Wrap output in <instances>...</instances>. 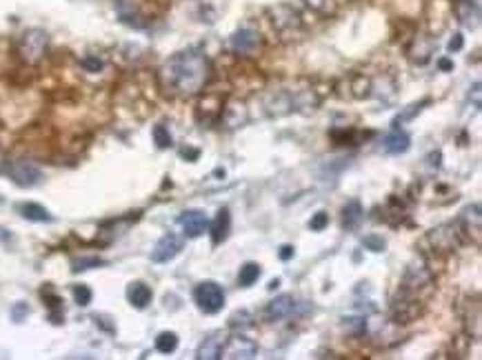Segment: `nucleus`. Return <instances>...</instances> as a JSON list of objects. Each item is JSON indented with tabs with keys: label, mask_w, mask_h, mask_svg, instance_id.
<instances>
[{
	"label": "nucleus",
	"mask_w": 482,
	"mask_h": 360,
	"mask_svg": "<svg viewBox=\"0 0 482 360\" xmlns=\"http://www.w3.org/2000/svg\"><path fill=\"white\" fill-rule=\"evenodd\" d=\"M47 47H49L47 31L29 29V31H25V34H23V38H20L18 51H20V58H23L27 65H36V62H40L42 58H45Z\"/></svg>",
	"instance_id": "f03ea898"
},
{
	"label": "nucleus",
	"mask_w": 482,
	"mask_h": 360,
	"mask_svg": "<svg viewBox=\"0 0 482 360\" xmlns=\"http://www.w3.org/2000/svg\"><path fill=\"white\" fill-rule=\"evenodd\" d=\"M178 225L183 227L187 238H198L209 229V218L202 209H187L178 216Z\"/></svg>",
	"instance_id": "0eeeda50"
},
{
	"label": "nucleus",
	"mask_w": 482,
	"mask_h": 360,
	"mask_svg": "<svg viewBox=\"0 0 482 360\" xmlns=\"http://www.w3.org/2000/svg\"><path fill=\"white\" fill-rule=\"evenodd\" d=\"M82 67L87 69V71H100V69H102V60L89 56V58H84V60H82Z\"/></svg>",
	"instance_id": "7c9ffc66"
},
{
	"label": "nucleus",
	"mask_w": 482,
	"mask_h": 360,
	"mask_svg": "<svg viewBox=\"0 0 482 360\" xmlns=\"http://www.w3.org/2000/svg\"><path fill=\"white\" fill-rule=\"evenodd\" d=\"M258 354V343L251 341L244 334H233L227 336V341L222 345V354L220 358H242V360H249Z\"/></svg>",
	"instance_id": "39448f33"
},
{
	"label": "nucleus",
	"mask_w": 482,
	"mask_h": 360,
	"mask_svg": "<svg viewBox=\"0 0 482 360\" xmlns=\"http://www.w3.org/2000/svg\"><path fill=\"white\" fill-rule=\"evenodd\" d=\"M100 264H105L102 258L98 256H87V258H76L71 262V269L73 271H84V269H93V267H100Z\"/></svg>",
	"instance_id": "bb28decb"
},
{
	"label": "nucleus",
	"mask_w": 482,
	"mask_h": 360,
	"mask_svg": "<svg viewBox=\"0 0 482 360\" xmlns=\"http://www.w3.org/2000/svg\"><path fill=\"white\" fill-rule=\"evenodd\" d=\"M29 314V307L27 305H16L14 309H12V316H14V321L16 323H23V318Z\"/></svg>",
	"instance_id": "2f4dec72"
},
{
	"label": "nucleus",
	"mask_w": 482,
	"mask_h": 360,
	"mask_svg": "<svg viewBox=\"0 0 482 360\" xmlns=\"http://www.w3.org/2000/svg\"><path fill=\"white\" fill-rule=\"evenodd\" d=\"M73 298H76V303L80 307H87L91 303V298H93V294H91V289L87 287V285H76V287H73Z\"/></svg>",
	"instance_id": "c85d7f7f"
},
{
	"label": "nucleus",
	"mask_w": 482,
	"mask_h": 360,
	"mask_svg": "<svg viewBox=\"0 0 482 360\" xmlns=\"http://www.w3.org/2000/svg\"><path fill=\"white\" fill-rule=\"evenodd\" d=\"M154 141H156V145L160 147V150H167V147L174 145V138H171V134H169V129L165 125H156L154 127Z\"/></svg>",
	"instance_id": "a878e982"
},
{
	"label": "nucleus",
	"mask_w": 482,
	"mask_h": 360,
	"mask_svg": "<svg viewBox=\"0 0 482 360\" xmlns=\"http://www.w3.org/2000/svg\"><path fill=\"white\" fill-rule=\"evenodd\" d=\"M180 249H183V238H180L178 234H165L163 238H160L156 242V247L152 249V260L154 262H169L174 260Z\"/></svg>",
	"instance_id": "1a4fd4ad"
},
{
	"label": "nucleus",
	"mask_w": 482,
	"mask_h": 360,
	"mask_svg": "<svg viewBox=\"0 0 482 360\" xmlns=\"http://www.w3.org/2000/svg\"><path fill=\"white\" fill-rule=\"evenodd\" d=\"M152 298H154L152 287L145 282H132L130 287H127V300H130L136 309H145V307L152 303Z\"/></svg>",
	"instance_id": "a211bd4d"
},
{
	"label": "nucleus",
	"mask_w": 482,
	"mask_h": 360,
	"mask_svg": "<svg viewBox=\"0 0 482 360\" xmlns=\"http://www.w3.org/2000/svg\"><path fill=\"white\" fill-rule=\"evenodd\" d=\"M480 225H482V214H480V205H469L463 209V214L458 218V227L463 231V236L474 234L476 245L480 242Z\"/></svg>",
	"instance_id": "9b49d317"
},
{
	"label": "nucleus",
	"mask_w": 482,
	"mask_h": 360,
	"mask_svg": "<svg viewBox=\"0 0 482 360\" xmlns=\"http://www.w3.org/2000/svg\"><path fill=\"white\" fill-rule=\"evenodd\" d=\"M463 238L465 236H463V231H460L458 222H452V225H440V227L431 229L425 240L429 242L436 253H449L463 245Z\"/></svg>",
	"instance_id": "7ed1b4c3"
},
{
	"label": "nucleus",
	"mask_w": 482,
	"mask_h": 360,
	"mask_svg": "<svg viewBox=\"0 0 482 360\" xmlns=\"http://www.w3.org/2000/svg\"><path fill=\"white\" fill-rule=\"evenodd\" d=\"M18 211L25 220H31V222H51L53 220L49 211L38 203H25V205L18 207Z\"/></svg>",
	"instance_id": "412c9836"
},
{
	"label": "nucleus",
	"mask_w": 482,
	"mask_h": 360,
	"mask_svg": "<svg viewBox=\"0 0 482 360\" xmlns=\"http://www.w3.org/2000/svg\"><path fill=\"white\" fill-rule=\"evenodd\" d=\"M296 309V298L289 294H283V296H276L274 300L267 303L265 307V318L269 323H276V321H285L289 318V316L294 314Z\"/></svg>",
	"instance_id": "9d476101"
},
{
	"label": "nucleus",
	"mask_w": 482,
	"mask_h": 360,
	"mask_svg": "<svg viewBox=\"0 0 482 360\" xmlns=\"http://www.w3.org/2000/svg\"><path fill=\"white\" fill-rule=\"evenodd\" d=\"M271 20H274V27L276 29H280V31H289V29H296L300 27V14H298V9H294L292 5H278L271 9Z\"/></svg>",
	"instance_id": "ddd939ff"
},
{
	"label": "nucleus",
	"mask_w": 482,
	"mask_h": 360,
	"mask_svg": "<svg viewBox=\"0 0 482 360\" xmlns=\"http://www.w3.org/2000/svg\"><path fill=\"white\" fill-rule=\"evenodd\" d=\"M474 105H476V107H480V82L474 84Z\"/></svg>",
	"instance_id": "e433bc0d"
},
{
	"label": "nucleus",
	"mask_w": 482,
	"mask_h": 360,
	"mask_svg": "<svg viewBox=\"0 0 482 360\" xmlns=\"http://www.w3.org/2000/svg\"><path fill=\"white\" fill-rule=\"evenodd\" d=\"M362 247L369 249V251H384V247H387V240H384L382 236H376V234H369L362 238Z\"/></svg>",
	"instance_id": "cd10ccee"
},
{
	"label": "nucleus",
	"mask_w": 482,
	"mask_h": 360,
	"mask_svg": "<svg viewBox=\"0 0 482 360\" xmlns=\"http://www.w3.org/2000/svg\"><path fill=\"white\" fill-rule=\"evenodd\" d=\"M260 273H262V269H260L258 262H244L238 271V285L240 287H251L253 282H258Z\"/></svg>",
	"instance_id": "4be33fe9"
},
{
	"label": "nucleus",
	"mask_w": 482,
	"mask_h": 360,
	"mask_svg": "<svg viewBox=\"0 0 482 360\" xmlns=\"http://www.w3.org/2000/svg\"><path fill=\"white\" fill-rule=\"evenodd\" d=\"M156 349L160 354H174L178 349V336L174 332H160L156 336Z\"/></svg>",
	"instance_id": "5701e85b"
},
{
	"label": "nucleus",
	"mask_w": 482,
	"mask_h": 360,
	"mask_svg": "<svg viewBox=\"0 0 482 360\" xmlns=\"http://www.w3.org/2000/svg\"><path fill=\"white\" fill-rule=\"evenodd\" d=\"M0 158H3V156H0Z\"/></svg>",
	"instance_id": "4c0bfd02"
},
{
	"label": "nucleus",
	"mask_w": 482,
	"mask_h": 360,
	"mask_svg": "<svg viewBox=\"0 0 482 360\" xmlns=\"http://www.w3.org/2000/svg\"><path fill=\"white\" fill-rule=\"evenodd\" d=\"M434 40L431 38H425V36H418L416 40H413V45L409 47V56H411V60L413 62H427L431 58V54H434Z\"/></svg>",
	"instance_id": "aec40b11"
},
{
	"label": "nucleus",
	"mask_w": 482,
	"mask_h": 360,
	"mask_svg": "<svg viewBox=\"0 0 482 360\" xmlns=\"http://www.w3.org/2000/svg\"><path fill=\"white\" fill-rule=\"evenodd\" d=\"M280 258H283V260L294 258V247H292V245H283V247H280Z\"/></svg>",
	"instance_id": "f704fd0d"
},
{
	"label": "nucleus",
	"mask_w": 482,
	"mask_h": 360,
	"mask_svg": "<svg viewBox=\"0 0 482 360\" xmlns=\"http://www.w3.org/2000/svg\"><path fill=\"white\" fill-rule=\"evenodd\" d=\"M231 49L235 54L242 56H253L260 49V34L256 29H238L229 40Z\"/></svg>",
	"instance_id": "6e6552de"
},
{
	"label": "nucleus",
	"mask_w": 482,
	"mask_h": 360,
	"mask_svg": "<svg viewBox=\"0 0 482 360\" xmlns=\"http://www.w3.org/2000/svg\"><path fill=\"white\" fill-rule=\"evenodd\" d=\"M224 300H227V298H224V289L220 287L218 282H213V280L200 282L198 287L194 289V303L198 305V309L205 312V314H218V312H222Z\"/></svg>",
	"instance_id": "20e7f679"
},
{
	"label": "nucleus",
	"mask_w": 482,
	"mask_h": 360,
	"mask_svg": "<svg viewBox=\"0 0 482 360\" xmlns=\"http://www.w3.org/2000/svg\"><path fill=\"white\" fill-rule=\"evenodd\" d=\"M180 156L189 158V163H196L198 158H200V152L198 150H187V147H185V150H180Z\"/></svg>",
	"instance_id": "72a5a7b5"
},
{
	"label": "nucleus",
	"mask_w": 482,
	"mask_h": 360,
	"mask_svg": "<svg viewBox=\"0 0 482 360\" xmlns=\"http://www.w3.org/2000/svg\"><path fill=\"white\" fill-rule=\"evenodd\" d=\"M362 218H365V209H362V205L358 203V200H349L345 209H342V227H345L347 231L358 229Z\"/></svg>",
	"instance_id": "6ab92c4d"
},
{
	"label": "nucleus",
	"mask_w": 482,
	"mask_h": 360,
	"mask_svg": "<svg viewBox=\"0 0 482 360\" xmlns=\"http://www.w3.org/2000/svg\"><path fill=\"white\" fill-rule=\"evenodd\" d=\"M224 341H227V334H224L222 330H216L207 334L205 341L200 343L198 352H196V358L198 360H218L220 354H222V345Z\"/></svg>",
	"instance_id": "f8f14e48"
},
{
	"label": "nucleus",
	"mask_w": 482,
	"mask_h": 360,
	"mask_svg": "<svg viewBox=\"0 0 482 360\" xmlns=\"http://www.w3.org/2000/svg\"><path fill=\"white\" fill-rule=\"evenodd\" d=\"M454 9H456L458 20L465 27H469V29L478 27V23H480V9H478V5L474 3V0H456V7Z\"/></svg>",
	"instance_id": "2eb2a0df"
},
{
	"label": "nucleus",
	"mask_w": 482,
	"mask_h": 360,
	"mask_svg": "<svg viewBox=\"0 0 482 360\" xmlns=\"http://www.w3.org/2000/svg\"><path fill=\"white\" fill-rule=\"evenodd\" d=\"M229 227H231V216H229V209L222 207L218 214H216V220L209 225V231H211V242L213 245H220V242L229 236Z\"/></svg>",
	"instance_id": "f3484780"
},
{
	"label": "nucleus",
	"mask_w": 482,
	"mask_h": 360,
	"mask_svg": "<svg viewBox=\"0 0 482 360\" xmlns=\"http://www.w3.org/2000/svg\"><path fill=\"white\" fill-rule=\"evenodd\" d=\"M425 105H429V100H420V102L409 105V107H404V109H402V114H398V116H395V118H393V123H391V125H393V129H395V127H400L402 123L411 120L416 114H420Z\"/></svg>",
	"instance_id": "b1692460"
},
{
	"label": "nucleus",
	"mask_w": 482,
	"mask_h": 360,
	"mask_svg": "<svg viewBox=\"0 0 482 360\" xmlns=\"http://www.w3.org/2000/svg\"><path fill=\"white\" fill-rule=\"evenodd\" d=\"M9 178L14 180L18 187H36L42 180V172L31 163V161H14L7 167Z\"/></svg>",
	"instance_id": "423d86ee"
},
{
	"label": "nucleus",
	"mask_w": 482,
	"mask_h": 360,
	"mask_svg": "<svg viewBox=\"0 0 482 360\" xmlns=\"http://www.w3.org/2000/svg\"><path fill=\"white\" fill-rule=\"evenodd\" d=\"M249 114H247V107H244V102H229L227 107H222V114H220V120L229 127V129H235V127H242L244 123H247Z\"/></svg>",
	"instance_id": "4468645a"
},
{
	"label": "nucleus",
	"mask_w": 482,
	"mask_h": 360,
	"mask_svg": "<svg viewBox=\"0 0 482 360\" xmlns=\"http://www.w3.org/2000/svg\"><path fill=\"white\" fill-rule=\"evenodd\" d=\"M211 76V60L198 49L178 51L158 71V80L163 84V89L178 98L198 96L209 84Z\"/></svg>",
	"instance_id": "f257e3e1"
},
{
	"label": "nucleus",
	"mask_w": 482,
	"mask_h": 360,
	"mask_svg": "<svg viewBox=\"0 0 482 360\" xmlns=\"http://www.w3.org/2000/svg\"><path fill=\"white\" fill-rule=\"evenodd\" d=\"M382 147H384V152H387V154L398 156V154L409 152L411 138H409V134H404V132L400 129V127H395V129L387 136V138H384Z\"/></svg>",
	"instance_id": "dca6fc26"
},
{
	"label": "nucleus",
	"mask_w": 482,
	"mask_h": 360,
	"mask_svg": "<svg viewBox=\"0 0 482 360\" xmlns=\"http://www.w3.org/2000/svg\"><path fill=\"white\" fill-rule=\"evenodd\" d=\"M327 225H329V216L325 214V211H318V214L309 220V229L312 231H323Z\"/></svg>",
	"instance_id": "c756f323"
},
{
	"label": "nucleus",
	"mask_w": 482,
	"mask_h": 360,
	"mask_svg": "<svg viewBox=\"0 0 482 360\" xmlns=\"http://www.w3.org/2000/svg\"><path fill=\"white\" fill-rule=\"evenodd\" d=\"M438 65H440V69H443V71H452V69H454V62H452V60H447V58H443L440 62H438Z\"/></svg>",
	"instance_id": "c9c22d12"
},
{
	"label": "nucleus",
	"mask_w": 482,
	"mask_h": 360,
	"mask_svg": "<svg viewBox=\"0 0 482 360\" xmlns=\"http://www.w3.org/2000/svg\"><path fill=\"white\" fill-rule=\"evenodd\" d=\"M253 325V316L249 312H235L229 318V327L231 330H247V327Z\"/></svg>",
	"instance_id": "393cba45"
},
{
	"label": "nucleus",
	"mask_w": 482,
	"mask_h": 360,
	"mask_svg": "<svg viewBox=\"0 0 482 360\" xmlns=\"http://www.w3.org/2000/svg\"><path fill=\"white\" fill-rule=\"evenodd\" d=\"M463 45H465L463 36L456 34V36L452 38V42H449V51H452V54H454V51H460V49H463Z\"/></svg>",
	"instance_id": "473e14b6"
}]
</instances>
